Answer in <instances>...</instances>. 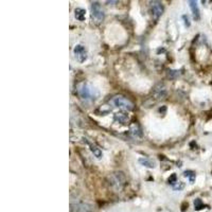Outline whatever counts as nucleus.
Segmentation results:
<instances>
[{
    "instance_id": "8",
    "label": "nucleus",
    "mask_w": 212,
    "mask_h": 212,
    "mask_svg": "<svg viewBox=\"0 0 212 212\" xmlns=\"http://www.w3.org/2000/svg\"><path fill=\"white\" fill-rule=\"evenodd\" d=\"M74 15H75V18L78 19V20H80V21H84V20H85V17H86V12L84 9L78 8V9H75Z\"/></svg>"
},
{
    "instance_id": "4",
    "label": "nucleus",
    "mask_w": 212,
    "mask_h": 212,
    "mask_svg": "<svg viewBox=\"0 0 212 212\" xmlns=\"http://www.w3.org/2000/svg\"><path fill=\"white\" fill-rule=\"evenodd\" d=\"M78 93H80V96L83 98V99H85V100H88V99H90V98L92 97V89L90 88L89 86L87 85V84H81V85L78 86Z\"/></svg>"
},
{
    "instance_id": "9",
    "label": "nucleus",
    "mask_w": 212,
    "mask_h": 212,
    "mask_svg": "<svg viewBox=\"0 0 212 212\" xmlns=\"http://www.w3.org/2000/svg\"><path fill=\"white\" fill-rule=\"evenodd\" d=\"M72 210H75V212H92L91 208L86 204L76 205V208H72Z\"/></svg>"
},
{
    "instance_id": "7",
    "label": "nucleus",
    "mask_w": 212,
    "mask_h": 212,
    "mask_svg": "<svg viewBox=\"0 0 212 212\" xmlns=\"http://www.w3.org/2000/svg\"><path fill=\"white\" fill-rule=\"evenodd\" d=\"M190 4V9L192 11V14H193V18L195 20H198L201 15H199V10H198V7H197V2L196 1H189Z\"/></svg>"
},
{
    "instance_id": "17",
    "label": "nucleus",
    "mask_w": 212,
    "mask_h": 212,
    "mask_svg": "<svg viewBox=\"0 0 212 212\" xmlns=\"http://www.w3.org/2000/svg\"><path fill=\"white\" fill-rule=\"evenodd\" d=\"M182 18H183V20H185V26L186 27H190V19L189 17L187 15H183L182 16Z\"/></svg>"
},
{
    "instance_id": "2",
    "label": "nucleus",
    "mask_w": 212,
    "mask_h": 212,
    "mask_svg": "<svg viewBox=\"0 0 212 212\" xmlns=\"http://www.w3.org/2000/svg\"><path fill=\"white\" fill-rule=\"evenodd\" d=\"M91 15L98 23H101L104 19V11L99 2H93L91 4Z\"/></svg>"
},
{
    "instance_id": "3",
    "label": "nucleus",
    "mask_w": 212,
    "mask_h": 212,
    "mask_svg": "<svg viewBox=\"0 0 212 212\" xmlns=\"http://www.w3.org/2000/svg\"><path fill=\"white\" fill-rule=\"evenodd\" d=\"M73 52H74V54H75L76 60H78L80 63H84V62L87 60V50H86V48L84 46H82V45L75 46Z\"/></svg>"
},
{
    "instance_id": "14",
    "label": "nucleus",
    "mask_w": 212,
    "mask_h": 212,
    "mask_svg": "<svg viewBox=\"0 0 212 212\" xmlns=\"http://www.w3.org/2000/svg\"><path fill=\"white\" fill-rule=\"evenodd\" d=\"M194 206H195V209H196V210H199V209H201L204 207V204L201 203V199H196V201H194Z\"/></svg>"
},
{
    "instance_id": "10",
    "label": "nucleus",
    "mask_w": 212,
    "mask_h": 212,
    "mask_svg": "<svg viewBox=\"0 0 212 212\" xmlns=\"http://www.w3.org/2000/svg\"><path fill=\"white\" fill-rule=\"evenodd\" d=\"M139 162H140L142 165H144V167H150V169L155 167V162L152 161L151 159H148V158H140V159H139Z\"/></svg>"
},
{
    "instance_id": "5",
    "label": "nucleus",
    "mask_w": 212,
    "mask_h": 212,
    "mask_svg": "<svg viewBox=\"0 0 212 212\" xmlns=\"http://www.w3.org/2000/svg\"><path fill=\"white\" fill-rule=\"evenodd\" d=\"M151 10H152L153 16L155 18H158L163 13V5L159 1H153L151 2Z\"/></svg>"
},
{
    "instance_id": "13",
    "label": "nucleus",
    "mask_w": 212,
    "mask_h": 212,
    "mask_svg": "<svg viewBox=\"0 0 212 212\" xmlns=\"http://www.w3.org/2000/svg\"><path fill=\"white\" fill-rule=\"evenodd\" d=\"M183 176L189 179V181L191 182V183H193V182L195 181V173H194L193 171H186L183 173Z\"/></svg>"
},
{
    "instance_id": "15",
    "label": "nucleus",
    "mask_w": 212,
    "mask_h": 212,
    "mask_svg": "<svg viewBox=\"0 0 212 212\" xmlns=\"http://www.w3.org/2000/svg\"><path fill=\"white\" fill-rule=\"evenodd\" d=\"M183 187H185V185H183L181 181H177L174 186H173V188H174V190H178V191H180V190L183 189Z\"/></svg>"
},
{
    "instance_id": "1",
    "label": "nucleus",
    "mask_w": 212,
    "mask_h": 212,
    "mask_svg": "<svg viewBox=\"0 0 212 212\" xmlns=\"http://www.w3.org/2000/svg\"><path fill=\"white\" fill-rule=\"evenodd\" d=\"M112 103L117 107H120L122 109H125V110H132L134 108V104L128 99L122 97V96H117V97L114 98L112 99Z\"/></svg>"
},
{
    "instance_id": "11",
    "label": "nucleus",
    "mask_w": 212,
    "mask_h": 212,
    "mask_svg": "<svg viewBox=\"0 0 212 212\" xmlns=\"http://www.w3.org/2000/svg\"><path fill=\"white\" fill-rule=\"evenodd\" d=\"M115 120H117V121H119L120 123H122V124H125V123L127 122V120H128V118H127V116L124 114V112H119V114H116L115 116Z\"/></svg>"
},
{
    "instance_id": "6",
    "label": "nucleus",
    "mask_w": 212,
    "mask_h": 212,
    "mask_svg": "<svg viewBox=\"0 0 212 212\" xmlns=\"http://www.w3.org/2000/svg\"><path fill=\"white\" fill-rule=\"evenodd\" d=\"M84 142H86V143H87V145L90 148V151H91V153H92L94 156L97 157L98 159H101V158H102V156H103L102 151H101V150L98 148L97 145L94 144V143H92V142H90L89 140L85 139V138H84Z\"/></svg>"
},
{
    "instance_id": "16",
    "label": "nucleus",
    "mask_w": 212,
    "mask_h": 212,
    "mask_svg": "<svg viewBox=\"0 0 212 212\" xmlns=\"http://www.w3.org/2000/svg\"><path fill=\"white\" fill-rule=\"evenodd\" d=\"M167 181H169V183H171V185H173V186H174L175 183L177 182V179H176V175H175V174L172 175L171 177L167 179Z\"/></svg>"
},
{
    "instance_id": "12",
    "label": "nucleus",
    "mask_w": 212,
    "mask_h": 212,
    "mask_svg": "<svg viewBox=\"0 0 212 212\" xmlns=\"http://www.w3.org/2000/svg\"><path fill=\"white\" fill-rule=\"evenodd\" d=\"M130 132H132V134L134 135L135 137H137V136H142V133H141V128L139 127V125L138 124H134V125H132V127H130Z\"/></svg>"
}]
</instances>
